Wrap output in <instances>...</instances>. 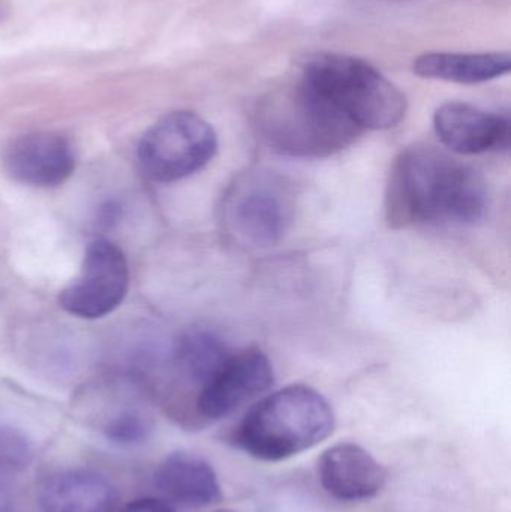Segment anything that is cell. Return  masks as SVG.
<instances>
[{"label":"cell","instance_id":"1","mask_svg":"<svg viewBox=\"0 0 511 512\" xmlns=\"http://www.w3.org/2000/svg\"><path fill=\"white\" fill-rule=\"evenodd\" d=\"M488 206L485 180L443 150L417 144L393 162L384 204L390 228L468 227Z\"/></svg>","mask_w":511,"mask_h":512},{"label":"cell","instance_id":"2","mask_svg":"<svg viewBox=\"0 0 511 512\" xmlns=\"http://www.w3.org/2000/svg\"><path fill=\"white\" fill-rule=\"evenodd\" d=\"M254 120L261 140L273 152L291 158H329L363 134L303 78L264 95Z\"/></svg>","mask_w":511,"mask_h":512},{"label":"cell","instance_id":"3","mask_svg":"<svg viewBox=\"0 0 511 512\" xmlns=\"http://www.w3.org/2000/svg\"><path fill=\"white\" fill-rule=\"evenodd\" d=\"M332 405L306 385H290L258 400L233 432V444L261 462L299 456L335 430Z\"/></svg>","mask_w":511,"mask_h":512},{"label":"cell","instance_id":"4","mask_svg":"<svg viewBox=\"0 0 511 512\" xmlns=\"http://www.w3.org/2000/svg\"><path fill=\"white\" fill-rule=\"evenodd\" d=\"M300 78L362 131L395 128L407 114L404 93L371 63L359 57L311 54L302 63Z\"/></svg>","mask_w":511,"mask_h":512},{"label":"cell","instance_id":"5","mask_svg":"<svg viewBox=\"0 0 511 512\" xmlns=\"http://www.w3.org/2000/svg\"><path fill=\"white\" fill-rule=\"evenodd\" d=\"M293 183L275 171L248 170L234 177L222 198L221 221L237 245L269 248L278 245L296 218Z\"/></svg>","mask_w":511,"mask_h":512},{"label":"cell","instance_id":"6","mask_svg":"<svg viewBox=\"0 0 511 512\" xmlns=\"http://www.w3.org/2000/svg\"><path fill=\"white\" fill-rule=\"evenodd\" d=\"M218 152V135L192 111H174L147 129L138 144V161L149 179L174 183L198 173Z\"/></svg>","mask_w":511,"mask_h":512},{"label":"cell","instance_id":"7","mask_svg":"<svg viewBox=\"0 0 511 512\" xmlns=\"http://www.w3.org/2000/svg\"><path fill=\"white\" fill-rule=\"evenodd\" d=\"M128 289L125 254L114 243L98 239L87 246L80 271L60 291L59 303L78 318H104L123 303Z\"/></svg>","mask_w":511,"mask_h":512},{"label":"cell","instance_id":"8","mask_svg":"<svg viewBox=\"0 0 511 512\" xmlns=\"http://www.w3.org/2000/svg\"><path fill=\"white\" fill-rule=\"evenodd\" d=\"M275 382L269 357L258 348L231 351L195 400L198 423H213L266 393Z\"/></svg>","mask_w":511,"mask_h":512},{"label":"cell","instance_id":"9","mask_svg":"<svg viewBox=\"0 0 511 512\" xmlns=\"http://www.w3.org/2000/svg\"><path fill=\"white\" fill-rule=\"evenodd\" d=\"M74 146L57 132H30L6 147L3 167L15 182L33 188H57L74 173Z\"/></svg>","mask_w":511,"mask_h":512},{"label":"cell","instance_id":"10","mask_svg":"<svg viewBox=\"0 0 511 512\" xmlns=\"http://www.w3.org/2000/svg\"><path fill=\"white\" fill-rule=\"evenodd\" d=\"M318 478L327 495L356 504L371 501L383 492L387 471L365 448L342 442L321 454Z\"/></svg>","mask_w":511,"mask_h":512},{"label":"cell","instance_id":"11","mask_svg":"<svg viewBox=\"0 0 511 512\" xmlns=\"http://www.w3.org/2000/svg\"><path fill=\"white\" fill-rule=\"evenodd\" d=\"M434 129L441 143L458 155H482L507 149L510 120L465 102H447L434 114Z\"/></svg>","mask_w":511,"mask_h":512},{"label":"cell","instance_id":"12","mask_svg":"<svg viewBox=\"0 0 511 512\" xmlns=\"http://www.w3.org/2000/svg\"><path fill=\"white\" fill-rule=\"evenodd\" d=\"M90 397L89 420L108 441L137 445L149 438L152 415L143 390L134 382H110L96 388Z\"/></svg>","mask_w":511,"mask_h":512},{"label":"cell","instance_id":"13","mask_svg":"<svg viewBox=\"0 0 511 512\" xmlns=\"http://www.w3.org/2000/svg\"><path fill=\"white\" fill-rule=\"evenodd\" d=\"M36 499L39 512H114L119 493L99 472L68 469L48 475Z\"/></svg>","mask_w":511,"mask_h":512},{"label":"cell","instance_id":"14","mask_svg":"<svg viewBox=\"0 0 511 512\" xmlns=\"http://www.w3.org/2000/svg\"><path fill=\"white\" fill-rule=\"evenodd\" d=\"M155 486L183 507L206 508L222 501V487L213 466L198 454L176 451L156 468Z\"/></svg>","mask_w":511,"mask_h":512},{"label":"cell","instance_id":"15","mask_svg":"<svg viewBox=\"0 0 511 512\" xmlns=\"http://www.w3.org/2000/svg\"><path fill=\"white\" fill-rule=\"evenodd\" d=\"M509 53H431L414 60V72L423 78L479 84L503 77L510 71Z\"/></svg>","mask_w":511,"mask_h":512},{"label":"cell","instance_id":"16","mask_svg":"<svg viewBox=\"0 0 511 512\" xmlns=\"http://www.w3.org/2000/svg\"><path fill=\"white\" fill-rule=\"evenodd\" d=\"M33 451L23 436L0 427V512H27L23 477Z\"/></svg>","mask_w":511,"mask_h":512},{"label":"cell","instance_id":"17","mask_svg":"<svg viewBox=\"0 0 511 512\" xmlns=\"http://www.w3.org/2000/svg\"><path fill=\"white\" fill-rule=\"evenodd\" d=\"M120 512H176V510L162 499L143 498L129 502Z\"/></svg>","mask_w":511,"mask_h":512},{"label":"cell","instance_id":"18","mask_svg":"<svg viewBox=\"0 0 511 512\" xmlns=\"http://www.w3.org/2000/svg\"><path fill=\"white\" fill-rule=\"evenodd\" d=\"M215 512H242V511L233 510V508H222V510H216Z\"/></svg>","mask_w":511,"mask_h":512}]
</instances>
